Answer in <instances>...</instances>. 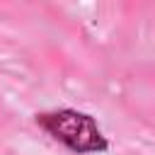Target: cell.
Instances as JSON below:
<instances>
[{
  "label": "cell",
  "mask_w": 155,
  "mask_h": 155,
  "mask_svg": "<svg viewBox=\"0 0 155 155\" xmlns=\"http://www.w3.org/2000/svg\"><path fill=\"white\" fill-rule=\"evenodd\" d=\"M39 124L63 145H68L75 153H102L107 148L104 136L99 133L97 124L78 111H53L41 114Z\"/></svg>",
  "instance_id": "obj_1"
}]
</instances>
